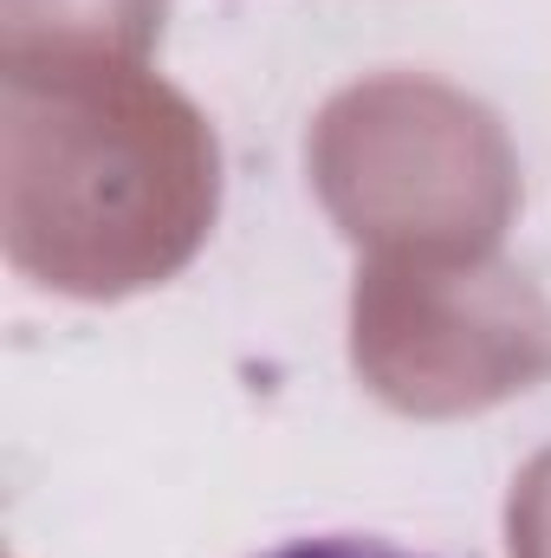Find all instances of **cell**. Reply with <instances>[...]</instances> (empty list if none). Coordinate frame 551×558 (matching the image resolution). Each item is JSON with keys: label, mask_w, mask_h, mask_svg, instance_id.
<instances>
[{"label": "cell", "mask_w": 551, "mask_h": 558, "mask_svg": "<svg viewBox=\"0 0 551 558\" xmlns=\"http://www.w3.org/2000/svg\"><path fill=\"white\" fill-rule=\"evenodd\" d=\"M267 558H421L403 546H383V539H357V533H331V539H292Z\"/></svg>", "instance_id": "1"}]
</instances>
